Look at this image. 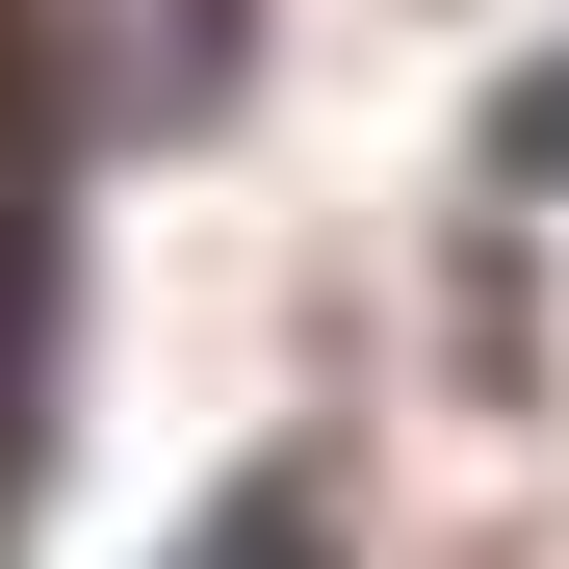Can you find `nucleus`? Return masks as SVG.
I'll return each instance as SVG.
<instances>
[{
  "mask_svg": "<svg viewBox=\"0 0 569 569\" xmlns=\"http://www.w3.org/2000/svg\"><path fill=\"white\" fill-rule=\"evenodd\" d=\"M492 181H543V208H569V78H518V130H492Z\"/></svg>",
  "mask_w": 569,
  "mask_h": 569,
  "instance_id": "nucleus-3",
  "label": "nucleus"
},
{
  "mask_svg": "<svg viewBox=\"0 0 569 569\" xmlns=\"http://www.w3.org/2000/svg\"><path fill=\"white\" fill-rule=\"evenodd\" d=\"M27 415H52V181L0 156V466H27Z\"/></svg>",
  "mask_w": 569,
  "mask_h": 569,
  "instance_id": "nucleus-1",
  "label": "nucleus"
},
{
  "mask_svg": "<svg viewBox=\"0 0 569 569\" xmlns=\"http://www.w3.org/2000/svg\"><path fill=\"white\" fill-rule=\"evenodd\" d=\"M181 569H337V518H311V466H259V492H233L208 543H181Z\"/></svg>",
  "mask_w": 569,
  "mask_h": 569,
  "instance_id": "nucleus-2",
  "label": "nucleus"
}]
</instances>
